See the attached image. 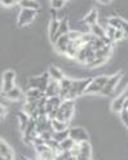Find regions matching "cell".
<instances>
[{"instance_id": "cell-1", "label": "cell", "mask_w": 128, "mask_h": 160, "mask_svg": "<svg viewBox=\"0 0 128 160\" xmlns=\"http://www.w3.org/2000/svg\"><path fill=\"white\" fill-rule=\"evenodd\" d=\"M92 78H87V79H82V80H73V85L70 89V93H69L67 99H74L79 96H83L87 87L91 84Z\"/></svg>"}, {"instance_id": "cell-2", "label": "cell", "mask_w": 128, "mask_h": 160, "mask_svg": "<svg viewBox=\"0 0 128 160\" xmlns=\"http://www.w3.org/2000/svg\"><path fill=\"white\" fill-rule=\"evenodd\" d=\"M107 80H109V76L107 75H101V76H97L95 79H92L91 84L87 87L84 94H96V93H101L104 87L106 85Z\"/></svg>"}, {"instance_id": "cell-3", "label": "cell", "mask_w": 128, "mask_h": 160, "mask_svg": "<svg viewBox=\"0 0 128 160\" xmlns=\"http://www.w3.org/2000/svg\"><path fill=\"white\" fill-rule=\"evenodd\" d=\"M38 11H31V9H21V12L18 14L17 18V25L19 27L27 26L28 23H31L34 21V18L36 17Z\"/></svg>"}, {"instance_id": "cell-4", "label": "cell", "mask_w": 128, "mask_h": 160, "mask_svg": "<svg viewBox=\"0 0 128 160\" xmlns=\"http://www.w3.org/2000/svg\"><path fill=\"white\" fill-rule=\"evenodd\" d=\"M122 76H123V72H118V74H115V75H113V76H109V80H107L106 85L104 87L101 94H104V96H110V94H113L114 91H115V88L118 87V84H119Z\"/></svg>"}, {"instance_id": "cell-5", "label": "cell", "mask_w": 128, "mask_h": 160, "mask_svg": "<svg viewBox=\"0 0 128 160\" xmlns=\"http://www.w3.org/2000/svg\"><path fill=\"white\" fill-rule=\"evenodd\" d=\"M69 138H71L75 143H82V142H88V133L84 131L82 127H75L69 129Z\"/></svg>"}, {"instance_id": "cell-6", "label": "cell", "mask_w": 128, "mask_h": 160, "mask_svg": "<svg viewBox=\"0 0 128 160\" xmlns=\"http://www.w3.org/2000/svg\"><path fill=\"white\" fill-rule=\"evenodd\" d=\"M14 80H16V72L13 70H7L3 74V88H2V93L5 94L8 93L11 89L14 88Z\"/></svg>"}, {"instance_id": "cell-7", "label": "cell", "mask_w": 128, "mask_h": 160, "mask_svg": "<svg viewBox=\"0 0 128 160\" xmlns=\"http://www.w3.org/2000/svg\"><path fill=\"white\" fill-rule=\"evenodd\" d=\"M73 85V80L69 79V78H64L61 82H60V97L62 101L67 99L69 93H70V89Z\"/></svg>"}, {"instance_id": "cell-8", "label": "cell", "mask_w": 128, "mask_h": 160, "mask_svg": "<svg viewBox=\"0 0 128 160\" xmlns=\"http://www.w3.org/2000/svg\"><path fill=\"white\" fill-rule=\"evenodd\" d=\"M69 44H70L69 36H67V35H62V36L54 43V51H56L58 54H66V51H67Z\"/></svg>"}, {"instance_id": "cell-9", "label": "cell", "mask_w": 128, "mask_h": 160, "mask_svg": "<svg viewBox=\"0 0 128 160\" xmlns=\"http://www.w3.org/2000/svg\"><path fill=\"white\" fill-rule=\"evenodd\" d=\"M44 97V93L40 92L39 89H28L26 93V103H38L40 98Z\"/></svg>"}, {"instance_id": "cell-10", "label": "cell", "mask_w": 128, "mask_h": 160, "mask_svg": "<svg viewBox=\"0 0 128 160\" xmlns=\"http://www.w3.org/2000/svg\"><path fill=\"white\" fill-rule=\"evenodd\" d=\"M44 96L47 98H51V97H56V96H60V83L57 82H53L51 80L44 92Z\"/></svg>"}, {"instance_id": "cell-11", "label": "cell", "mask_w": 128, "mask_h": 160, "mask_svg": "<svg viewBox=\"0 0 128 160\" xmlns=\"http://www.w3.org/2000/svg\"><path fill=\"white\" fill-rule=\"evenodd\" d=\"M0 156L5 158L7 160H13V151L12 148L9 147V145L7 142H4L3 139H0Z\"/></svg>"}, {"instance_id": "cell-12", "label": "cell", "mask_w": 128, "mask_h": 160, "mask_svg": "<svg viewBox=\"0 0 128 160\" xmlns=\"http://www.w3.org/2000/svg\"><path fill=\"white\" fill-rule=\"evenodd\" d=\"M69 32H70V28H69V22H67V19H66V18H62L61 21H60V27H58V32H57V35L54 36V42H53V44H54L62 35H67Z\"/></svg>"}, {"instance_id": "cell-13", "label": "cell", "mask_w": 128, "mask_h": 160, "mask_svg": "<svg viewBox=\"0 0 128 160\" xmlns=\"http://www.w3.org/2000/svg\"><path fill=\"white\" fill-rule=\"evenodd\" d=\"M48 74H49V76H51V80H53V82H57V83H60L61 80L65 78L64 72L58 67H56V66H51V67H49Z\"/></svg>"}, {"instance_id": "cell-14", "label": "cell", "mask_w": 128, "mask_h": 160, "mask_svg": "<svg viewBox=\"0 0 128 160\" xmlns=\"http://www.w3.org/2000/svg\"><path fill=\"white\" fill-rule=\"evenodd\" d=\"M7 99H9V101H19V99L22 98V91L19 89L18 87H14L13 89H11L8 93L4 94Z\"/></svg>"}, {"instance_id": "cell-15", "label": "cell", "mask_w": 128, "mask_h": 160, "mask_svg": "<svg viewBox=\"0 0 128 160\" xmlns=\"http://www.w3.org/2000/svg\"><path fill=\"white\" fill-rule=\"evenodd\" d=\"M17 115H18V122H19V131L23 133L28 125V122H30V116H28L25 111H19Z\"/></svg>"}, {"instance_id": "cell-16", "label": "cell", "mask_w": 128, "mask_h": 160, "mask_svg": "<svg viewBox=\"0 0 128 160\" xmlns=\"http://www.w3.org/2000/svg\"><path fill=\"white\" fill-rule=\"evenodd\" d=\"M124 101H125V97L123 94H120L119 97H116L113 103H111V110L114 112H122L123 111V105H124Z\"/></svg>"}, {"instance_id": "cell-17", "label": "cell", "mask_w": 128, "mask_h": 160, "mask_svg": "<svg viewBox=\"0 0 128 160\" xmlns=\"http://www.w3.org/2000/svg\"><path fill=\"white\" fill-rule=\"evenodd\" d=\"M58 27H60V19H51V23H49V39L51 42H54V36L58 32Z\"/></svg>"}, {"instance_id": "cell-18", "label": "cell", "mask_w": 128, "mask_h": 160, "mask_svg": "<svg viewBox=\"0 0 128 160\" xmlns=\"http://www.w3.org/2000/svg\"><path fill=\"white\" fill-rule=\"evenodd\" d=\"M97 18H98V12L96 11V9H93V11H91L90 13H88V14L84 17L83 22L91 27V26H93V25L97 23Z\"/></svg>"}, {"instance_id": "cell-19", "label": "cell", "mask_w": 128, "mask_h": 160, "mask_svg": "<svg viewBox=\"0 0 128 160\" xmlns=\"http://www.w3.org/2000/svg\"><path fill=\"white\" fill-rule=\"evenodd\" d=\"M19 5H21V9H31V11H38L40 8V4L35 0H22L19 2Z\"/></svg>"}, {"instance_id": "cell-20", "label": "cell", "mask_w": 128, "mask_h": 160, "mask_svg": "<svg viewBox=\"0 0 128 160\" xmlns=\"http://www.w3.org/2000/svg\"><path fill=\"white\" fill-rule=\"evenodd\" d=\"M91 34H92V35H95L97 39H104V38L106 36L105 28H104L101 25H98V23H96V25L91 26Z\"/></svg>"}, {"instance_id": "cell-21", "label": "cell", "mask_w": 128, "mask_h": 160, "mask_svg": "<svg viewBox=\"0 0 128 160\" xmlns=\"http://www.w3.org/2000/svg\"><path fill=\"white\" fill-rule=\"evenodd\" d=\"M51 123H52L53 132H64V131H67L69 124L65 123V122H61V120L53 119V120H51Z\"/></svg>"}, {"instance_id": "cell-22", "label": "cell", "mask_w": 128, "mask_h": 160, "mask_svg": "<svg viewBox=\"0 0 128 160\" xmlns=\"http://www.w3.org/2000/svg\"><path fill=\"white\" fill-rule=\"evenodd\" d=\"M79 145H80V156H84L87 159H91V155H92L91 145L88 142H82Z\"/></svg>"}, {"instance_id": "cell-23", "label": "cell", "mask_w": 128, "mask_h": 160, "mask_svg": "<svg viewBox=\"0 0 128 160\" xmlns=\"http://www.w3.org/2000/svg\"><path fill=\"white\" fill-rule=\"evenodd\" d=\"M124 19H122L120 17H111L107 19V25L110 27L115 28V30H120L122 28V23H123Z\"/></svg>"}, {"instance_id": "cell-24", "label": "cell", "mask_w": 128, "mask_h": 160, "mask_svg": "<svg viewBox=\"0 0 128 160\" xmlns=\"http://www.w3.org/2000/svg\"><path fill=\"white\" fill-rule=\"evenodd\" d=\"M66 138H69V129L67 131H64V132H53V139L57 141L58 143L65 141Z\"/></svg>"}, {"instance_id": "cell-25", "label": "cell", "mask_w": 128, "mask_h": 160, "mask_svg": "<svg viewBox=\"0 0 128 160\" xmlns=\"http://www.w3.org/2000/svg\"><path fill=\"white\" fill-rule=\"evenodd\" d=\"M75 145V142L73 141L71 138H66L65 141H62L60 143V147H61V151H70L73 148V146Z\"/></svg>"}, {"instance_id": "cell-26", "label": "cell", "mask_w": 128, "mask_h": 160, "mask_svg": "<svg viewBox=\"0 0 128 160\" xmlns=\"http://www.w3.org/2000/svg\"><path fill=\"white\" fill-rule=\"evenodd\" d=\"M106 61L107 59L106 58H95L92 62H90L88 65H85L88 68H95V67H100V66H102V65H105L106 63Z\"/></svg>"}, {"instance_id": "cell-27", "label": "cell", "mask_w": 128, "mask_h": 160, "mask_svg": "<svg viewBox=\"0 0 128 160\" xmlns=\"http://www.w3.org/2000/svg\"><path fill=\"white\" fill-rule=\"evenodd\" d=\"M48 105H51L52 107H60L61 103H62V99L60 96H56V97H51V98H48V101H47Z\"/></svg>"}, {"instance_id": "cell-28", "label": "cell", "mask_w": 128, "mask_h": 160, "mask_svg": "<svg viewBox=\"0 0 128 160\" xmlns=\"http://www.w3.org/2000/svg\"><path fill=\"white\" fill-rule=\"evenodd\" d=\"M28 85L31 89H39L40 87V76H34L28 79Z\"/></svg>"}, {"instance_id": "cell-29", "label": "cell", "mask_w": 128, "mask_h": 160, "mask_svg": "<svg viewBox=\"0 0 128 160\" xmlns=\"http://www.w3.org/2000/svg\"><path fill=\"white\" fill-rule=\"evenodd\" d=\"M91 47H92V49H93L95 52H97V51H100V49H102L105 47V44H104V42H102L101 39H97L96 38L93 42L91 43Z\"/></svg>"}, {"instance_id": "cell-30", "label": "cell", "mask_w": 128, "mask_h": 160, "mask_svg": "<svg viewBox=\"0 0 128 160\" xmlns=\"http://www.w3.org/2000/svg\"><path fill=\"white\" fill-rule=\"evenodd\" d=\"M82 32L80 31H75V30H70V32L67 34V36H69V40L70 42H76L78 39H80L82 38Z\"/></svg>"}, {"instance_id": "cell-31", "label": "cell", "mask_w": 128, "mask_h": 160, "mask_svg": "<svg viewBox=\"0 0 128 160\" xmlns=\"http://www.w3.org/2000/svg\"><path fill=\"white\" fill-rule=\"evenodd\" d=\"M52 3V9H61V8H64L65 7V0H53V2H51Z\"/></svg>"}, {"instance_id": "cell-32", "label": "cell", "mask_w": 128, "mask_h": 160, "mask_svg": "<svg viewBox=\"0 0 128 160\" xmlns=\"http://www.w3.org/2000/svg\"><path fill=\"white\" fill-rule=\"evenodd\" d=\"M70 154H71V156H74V158H78L80 155V145L79 143H75L74 146H73V148L70 150Z\"/></svg>"}, {"instance_id": "cell-33", "label": "cell", "mask_w": 128, "mask_h": 160, "mask_svg": "<svg viewBox=\"0 0 128 160\" xmlns=\"http://www.w3.org/2000/svg\"><path fill=\"white\" fill-rule=\"evenodd\" d=\"M115 31L116 30L115 28H113V27H110V26H107L106 28H105V32H106V36L109 38L111 42H113V39H114V34H115Z\"/></svg>"}, {"instance_id": "cell-34", "label": "cell", "mask_w": 128, "mask_h": 160, "mask_svg": "<svg viewBox=\"0 0 128 160\" xmlns=\"http://www.w3.org/2000/svg\"><path fill=\"white\" fill-rule=\"evenodd\" d=\"M122 39H124V34L122 32V30H116L115 34H114V39H113V42H120Z\"/></svg>"}, {"instance_id": "cell-35", "label": "cell", "mask_w": 128, "mask_h": 160, "mask_svg": "<svg viewBox=\"0 0 128 160\" xmlns=\"http://www.w3.org/2000/svg\"><path fill=\"white\" fill-rule=\"evenodd\" d=\"M17 2H14V0H2L0 2V4H2L3 7H7V8H11V7H14Z\"/></svg>"}, {"instance_id": "cell-36", "label": "cell", "mask_w": 128, "mask_h": 160, "mask_svg": "<svg viewBox=\"0 0 128 160\" xmlns=\"http://www.w3.org/2000/svg\"><path fill=\"white\" fill-rule=\"evenodd\" d=\"M120 30H122V32L124 34V38H128V22L127 21H123Z\"/></svg>"}, {"instance_id": "cell-37", "label": "cell", "mask_w": 128, "mask_h": 160, "mask_svg": "<svg viewBox=\"0 0 128 160\" xmlns=\"http://www.w3.org/2000/svg\"><path fill=\"white\" fill-rule=\"evenodd\" d=\"M122 122L128 127V111H122Z\"/></svg>"}, {"instance_id": "cell-38", "label": "cell", "mask_w": 128, "mask_h": 160, "mask_svg": "<svg viewBox=\"0 0 128 160\" xmlns=\"http://www.w3.org/2000/svg\"><path fill=\"white\" fill-rule=\"evenodd\" d=\"M5 112H7V110H5V106L0 105V118H3V116L5 115Z\"/></svg>"}, {"instance_id": "cell-39", "label": "cell", "mask_w": 128, "mask_h": 160, "mask_svg": "<svg viewBox=\"0 0 128 160\" xmlns=\"http://www.w3.org/2000/svg\"><path fill=\"white\" fill-rule=\"evenodd\" d=\"M122 94H123V96L125 97V99H128V87H127V88L124 89V92H123Z\"/></svg>"}, {"instance_id": "cell-40", "label": "cell", "mask_w": 128, "mask_h": 160, "mask_svg": "<svg viewBox=\"0 0 128 160\" xmlns=\"http://www.w3.org/2000/svg\"><path fill=\"white\" fill-rule=\"evenodd\" d=\"M0 160H7L5 158H3V156H0Z\"/></svg>"}]
</instances>
